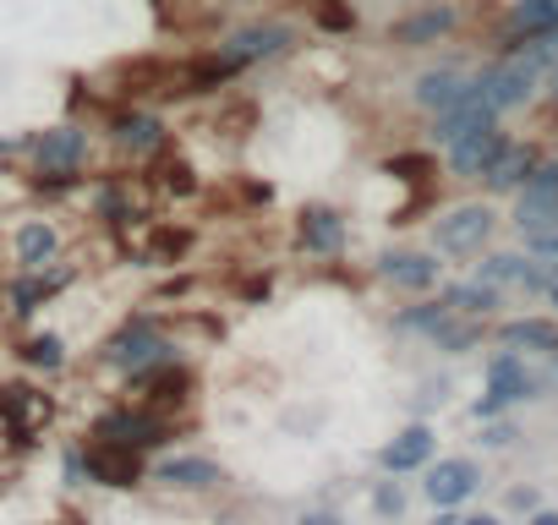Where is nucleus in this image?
Returning a JSON list of instances; mask_svg holds the SVG:
<instances>
[{
    "mask_svg": "<svg viewBox=\"0 0 558 525\" xmlns=\"http://www.w3.org/2000/svg\"><path fill=\"white\" fill-rule=\"evenodd\" d=\"M175 351H170V340L165 334H154V323H126L110 345H105V362L110 367H121V373H148V367H159V362H170Z\"/></svg>",
    "mask_w": 558,
    "mask_h": 525,
    "instance_id": "1",
    "label": "nucleus"
},
{
    "mask_svg": "<svg viewBox=\"0 0 558 525\" xmlns=\"http://www.w3.org/2000/svg\"><path fill=\"white\" fill-rule=\"evenodd\" d=\"M536 83H542V72H531L514 50H509L498 66H487V72L476 77V88L493 99V110H514V105H525V99L536 94Z\"/></svg>",
    "mask_w": 558,
    "mask_h": 525,
    "instance_id": "2",
    "label": "nucleus"
},
{
    "mask_svg": "<svg viewBox=\"0 0 558 525\" xmlns=\"http://www.w3.org/2000/svg\"><path fill=\"white\" fill-rule=\"evenodd\" d=\"M514 224L531 235L542 224H558V164H536L520 186V208H514Z\"/></svg>",
    "mask_w": 558,
    "mask_h": 525,
    "instance_id": "3",
    "label": "nucleus"
},
{
    "mask_svg": "<svg viewBox=\"0 0 558 525\" xmlns=\"http://www.w3.org/2000/svg\"><path fill=\"white\" fill-rule=\"evenodd\" d=\"M94 438L126 443V449H154V443L170 438V422H159V416H148V411H110V416L94 422Z\"/></svg>",
    "mask_w": 558,
    "mask_h": 525,
    "instance_id": "4",
    "label": "nucleus"
},
{
    "mask_svg": "<svg viewBox=\"0 0 558 525\" xmlns=\"http://www.w3.org/2000/svg\"><path fill=\"white\" fill-rule=\"evenodd\" d=\"M83 159H88V132H77V126H50L34 137V164L45 175H72Z\"/></svg>",
    "mask_w": 558,
    "mask_h": 525,
    "instance_id": "5",
    "label": "nucleus"
},
{
    "mask_svg": "<svg viewBox=\"0 0 558 525\" xmlns=\"http://www.w3.org/2000/svg\"><path fill=\"white\" fill-rule=\"evenodd\" d=\"M525 394H531V373H525V362L514 351H504V356L487 362V400L476 405V416H493V411H504V405H514Z\"/></svg>",
    "mask_w": 558,
    "mask_h": 525,
    "instance_id": "6",
    "label": "nucleus"
},
{
    "mask_svg": "<svg viewBox=\"0 0 558 525\" xmlns=\"http://www.w3.org/2000/svg\"><path fill=\"white\" fill-rule=\"evenodd\" d=\"M504 148H509V137L498 132V121H487V126H476V132H465V137L449 143V164H454V175H487V164Z\"/></svg>",
    "mask_w": 558,
    "mask_h": 525,
    "instance_id": "7",
    "label": "nucleus"
},
{
    "mask_svg": "<svg viewBox=\"0 0 558 525\" xmlns=\"http://www.w3.org/2000/svg\"><path fill=\"white\" fill-rule=\"evenodd\" d=\"M487 121H498V110H493V99H487V94L471 83V88H465L449 110H438V132H433V137H438V143H454V137H465V132L487 126Z\"/></svg>",
    "mask_w": 558,
    "mask_h": 525,
    "instance_id": "8",
    "label": "nucleus"
},
{
    "mask_svg": "<svg viewBox=\"0 0 558 525\" xmlns=\"http://www.w3.org/2000/svg\"><path fill=\"white\" fill-rule=\"evenodd\" d=\"M487 235H493V213L482 203H465V208H454V213L438 219V246L444 252H476Z\"/></svg>",
    "mask_w": 558,
    "mask_h": 525,
    "instance_id": "9",
    "label": "nucleus"
},
{
    "mask_svg": "<svg viewBox=\"0 0 558 525\" xmlns=\"http://www.w3.org/2000/svg\"><path fill=\"white\" fill-rule=\"evenodd\" d=\"M83 465H88V476L105 481V487H132V481L143 476L137 449H126V443H105V438H94V449H88Z\"/></svg>",
    "mask_w": 558,
    "mask_h": 525,
    "instance_id": "10",
    "label": "nucleus"
},
{
    "mask_svg": "<svg viewBox=\"0 0 558 525\" xmlns=\"http://www.w3.org/2000/svg\"><path fill=\"white\" fill-rule=\"evenodd\" d=\"M449 28H454V7H422V12H411V17H400V23L389 28V45L422 50V45H438Z\"/></svg>",
    "mask_w": 558,
    "mask_h": 525,
    "instance_id": "11",
    "label": "nucleus"
},
{
    "mask_svg": "<svg viewBox=\"0 0 558 525\" xmlns=\"http://www.w3.org/2000/svg\"><path fill=\"white\" fill-rule=\"evenodd\" d=\"M291 39H296V34H291L286 23H263V28H241L225 50H230L241 66H252V61H274V56H286V50H291Z\"/></svg>",
    "mask_w": 558,
    "mask_h": 525,
    "instance_id": "12",
    "label": "nucleus"
},
{
    "mask_svg": "<svg viewBox=\"0 0 558 525\" xmlns=\"http://www.w3.org/2000/svg\"><path fill=\"white\" fill-rule=\"evenodd\" d=\"M476 492V465L471 460H438L433 471H427V498L438 503V509H454V503H465Z\"/></svg>",
    "mask_w": 558,
    "mask_h": 525,
    "instance_id": "13",
    "label": "nucleus"
},
{
    "mask_svg": "<svg viewBox=\"0 0 558 525\" xmlns=\"http://www.w3.org/2000/svg\"><path fill=\"white\" fill-rule=\"evenodd\" d=\"M433 443H438V438H433V427H422V422H416V427H405L395 443H384V454H378V460H384V471H395V476H400V471H422V465L433 460Z\"/></svg>",
    "mask_w": 558,
    "mask_h": 525,
    "instance_id": "14",
    "label": "nucleus"
},
{
    "mask_svg": "<svg viewBox=\"0 0 558 525\" xmlns=\"http://www.w3.org/2000/svg\"><path fill=\"white\" fill-rule=\"evenodd\" d=\"M0 411L12 416V443H28L34 422H50V400H45V394H34V389H23V383L0 389Z\"/></svg>",
    "mask_w": 558,
    "mask_h": 525,
    "instance_id": "15",
    "label": "nucleus"
},
{
    "mask_svg": "<svg viewBox=\"0 0 558 525\" xmlns=\"http://www.w3.org/2000/svg\"><path fill=\"white\" fill-rule=\"evenodd\" d=\"M384 280L400 291H433L438 285V262L427 252H389L384 257Z\"/></svg>",
    "mask_w": 558,
    "mask_h": 525,
    "instance_id": "16",
    "label": "nucleus"
},
{
    "mask_svg": "<svg viewBox=\"0 0 558 525\" xmlns=\"http://www.w3.org/2000/svg\"><path fill=\"white\" fill-rule=\"evenodd\" d=\"M110 137H116V148H126V154H154V148H165L159 115H143V110L116 115V121H110Z\"/></svg>",
    "mask_w": 558,
    "mask_h": 525,
    "instance_id": "17",
    "label": "nucleus"
},
{
    "mask_svg": "<svg viewBox=\"0 0 558 525\" xmlns=\"http://www.w3.org/2000/svg\"><path fill=\"white\" fill-rule=\"evenodd\" d=\"M159 481H170V487H181V492H203V487H219L225 476H219V465L203 460V454H170V460L159 465Z\"/></svg>",
    "mask_w": 558,
    "mask_h": 525,
    "instance_id": "18",
    "label": "nucleus"
},
{
    "mask_svg": "<svg viewBox=\"0 0 558 525\" xmlns=\"http://www.w3.org/2000/svg\"><path fill=\"white\" fill-rule=\"evenodd\" d=\"M296 241H302L307 252H340V241H345V219H340L335 208H302Z\"/></svg>",
    "mask_w": 558,
    "mask_h": 525,
    "instance_id": "19",
    "label": "nucleus"
},
{
    "mask_svg": "<svg viewBox=\"0 0 558 525\" xmlns=\"http://www.w3.org/2000/svg\"><path fill=\"white\" fill-rule=\"evenodd\" d=\"M531 170H536V148H514V143H509V148L487 164L482 181H487V192H520Z\"/></svg>",
    "mask_w": 558,
    "mask_h": 525,
    "instance_id": "20",
    "label": "nucleus"
},
{
    "mask_svg": "<svg viewBox=\"0 0 558 525\" xmlns=\"http://www.w3.org/2000/svg\"><path fill=\"white\" fill-rule=\"evenodd\" d=\"M558 28V0H520V7L509 12V45L531 39V34H547Z\"/></svg>",
    "mask_w": 558,
    "mask_h": 525,
    "instance_id": "21",
    "label": "nucleus"
},
{
    "mask_svg": "<svg viewBox=\"0 0 558 525\" xmlns=\"http://www.w3.org/2000/svg\"><path fill=\"white\" fill-rule=\"evenodd\" d=\"M465 88H471V83H465L460 72H427V77L416 83V105L438 115V110H449V105H454Z\"/></svg>",
    "mask_w": 558,
    "mask_h": 525,
    "instance_id": "22",
    "label": "nucleus"
},
{
    "mask_svg": "<svg viewBox=\"0 0 558 525\" xmlns=\"http://www.w3.org/2000/svg\"><path fill=\"white\" fill-rule=\"evenodd\" d=\"M504 345L509 351H558V329L542 318H514V323H504Z\"/></svg>",
    "mask_w": 558,
    "mask_h": 525,
    "instance_id": "23",
    "label": "nucleus"
},
{
    "mask_svg": "<svg viewBox=\"0 0 558 525\" xmlns=\"http://www.w3.org/2000/svg\"><path fill=\"white\" fill-rule=\"evenodd\" d=\"M50 257H56V230H50V224H39V219H34V224H23V230H17V262L34 274V269H45Z\"/></svg>",
    "mask_w": 558,
    "mask_h": 525,
    "instance_id": "24",
    "label": "nucleus"
},
{
    "mask_svg": "<svg viewBox=\"0 0 558 525\" xmlns=\"http://www.w3.org/2000/svg\"><path fill=\"white\" fill-rule=\"evenodd\" d=\"M531 72H542V77H553L558 72V28H547V34H531V39H520V45H509Z\"/></svg>",
    "mask_w": 558,
    "mask_h": 525,
    "instance_id": "25",
    "label": "nucleus"
},
{
    "mask_svg": "<svg viewBox=\"0 0 558 525\" xmlns=\"http://www.w3.org/2000/svg\"><path fill=\"white\" fill-rule=\"evenodd\" d=\"M444 307L449 313H487V307H498V285H487V280L454 285V291H444Z\"/></svg>",
    "mask_w": 558,
    "mask_h": 525,
    "instance_id": "26",
    "label": "nucleus"
},
{
    "mask_svg": "<svg viewBox=\"0 0 558 525\" xmlns=\"http://www.w3.org/2000/svg\"><path fill=\"white\" fill-rule=\"evenodd\" d=\"M61 285H66V274H45V269H34V280H23V285L12 291V302H17V313H34V307L50 302Z\"/></svg>",
    "mask_w": 558,
    "mask_h": 525,
    "instance_id": "27",
    "label": "nucleus"
},
{
    "mask_svg": "<svg viewBox=\"0 0 558 525\" xmlns=\"http://www.w3.org/2000/svg\"><path fill=\"white\" fill-rule=\"evenodd\" d=\"M482 280H487V285H525V257H514V252L487 257V262H482Z\"/></svg>",
    "mask_w": 558,
    "mask_h": 525,
    "instance_id": "28",
    "label": "nucleus"
},
{
    "mask_svg": "<svg viewBox=\"0 0 558 525\" xmlns=\"http://www.w3.org/2000/svg\"><path fill=\"white\" fill-rule=\"evenodd\" d=\"M159 186H165L170 197H192V192H197V175H192L186 159H165V164H159Z\"/></svg>",
    "mask_w": 558,
    "mask_h": 525,
    "instance_id": "29",
    "label": "nucleus"
},
{
    "mask_svg": "<svg viewBox=\"0 0 558 525\" xmlns=\"http://www.w3.org/2000/svg\"><path fill=\"white\" fill-rule=\"evenodd\" d=\"M449 318H454V313H449ZM449 318L433 329L438 351H465V345H476V329H471V323H449Z\"/></svg>",
    "mask_w": 558,
    "mask_h": 525,
    "instance_id": "30",
    "label": "nucleus"
},
{
    "mask_svg": "<svg viewBox=\"0 0 558 525\" xmlns=\"http://www.w3.org/2000/svg\"><path fill=\"white\" fill-rule=\"evenodd\" d=\"M23 356H28L34 367H45V373H56V367L66 362V356H61V340H56V334H39V340H28V351H23Z\"/></svg>",
    "mask_w": 558,
    "mask_h": 525,
    "instance_id": "31",
    "label": "nucleus"
},
{
    "mask_svg": "<svg viewBox=\"0 0 558 525\" xmlns=\"http://www.w3.org/2000/svg\"><path fill=\"white\" fill-rule=\"evenodd\" d=\"M318 23H324L329 34H351V28H356V12L345 7V0H318Z\"/></svg>",
    "mask_w": 558,
    "mask_h": 525,
    "instance_id": "32",
    "label": "nucleus"
},
{
    "mask_svg": "<svg viewBox=\"0 0 558 525\" xmlns=\"http://www.w3.org/2000/svg\"><path fill=\"white\" fill-rule=\"evenodd\" d=\"M444 318H449V307L438 302V307H411V313H405L400 323H405V329H427V334H433V329H438Z\"/></svg>",
    "mask_w": 558,
    "mask_h": 525,
    "instance_id": "33",
    "label": "nucleus"
},
{
    "mask_svg": "<svg viewBox=\"0 0 558 525\" xmlns=\"http://www.w3.org/2000/svg\"><path fill=\"white\" fill-rule=\"evenodd\" d=\"M531 252H536V257H558V224L531 230Z\"/></svg>",
    "mask_w": 558,
    "mask_h": 525,
    "instance_id": "34",
    "label": "nucleus"
},
{
    "mask_svg": "<svg viewBox=\"0 0 558 525\" xmlns=\"http://www.w3.org/2000/svg\"><path fill=\"white\" fill-rule=\"evenodd\" d=\"M154 252H159V257H175V252H186V230H159V235H154Z\"/></svg>",
    "mask_w": 558,
    "mask_h": 525,
    "instance_id": "35",
    "label": "nucleus"
},
{
    "mask_svg": "<svg viewBox=\"0 0 558 525\" xmlns=\"http://www.w3.org/2000/svg\"><path fill=\"white\" fill-rule=\"evenodd\" d=\"M427 170V159H416V154H400V159H389V175H405V181H416Z\"/></svg>",
    "mask_w": 558,
    "mask_h": 525,
    "instance_id": "36",
    "label": "nucleus"
},
{
    "mask_svg": "<svg viewBox=\"0 0 558 525\" xmlns=\"http://www.w3.org/2000/svg\"><path fill=\"white\" fill-rule=\"evenodd\" d=\"M378 509H384V514H400V487H384V492H378Z\"/></svg>",
    "mask_w": 558,
    "mask_h": 525,
    "instance_id": "37",
    "label": "nucleus"
},
{
    "mask_svg": "<svg viewBox=\"0 0 558 525\" xmlns=\"http://www.w3.org/2000/svg\"><path fill=\"white\" fill-rule=\"evenodd\" d=\"M509 438H514V427H487V438H482V443H493V449H498V443H509Z\"/></svg>",
    "mask_w": 558,
    "mask_h": 525,
    "instance_id": "38",
    "label": "nucleus"
},
{
    "mask_svg": "<svg viewBox=\"0 0 558 525\" xmlns=\"http://www.w3.org/2000/svg\"><path fill=\"white\" fill-rule=\"evenodd\" d=\"M296 525H345V520H335V514H302Z\"/></svg>",
    "mask_w": 558,
    "mask_h": 525,
    "instance_id": "39",
    "label": "nucleus"
},
{
    "mask_svg": "<svg viewBox=\"0 0 558 525\" xmlns=\"http://www.w3.org/2000/svg\"><path fill=\"white\" fill-rule=\"evenodd\" d=\"M454 525H498L493 514H471V520H454Z\"/></svg>",
    "mask_w": 558,
    "mask_h": 525,
    "instance_id": "40",
    "label": "nucleus"
},
{
    "mask_svg": "<svg viewBox=\"0 0 558 525\" xmlns=\"http://www.w3.org/2000/svg\"><path fill=\"white\" fill-rule=\"evenodd\" d=\"M531 525H558V514H553V509H547V514H536V520H531Z\"/></svg>",
    "mask_w": 558,
    "mask_h": 525,
    "instance_id": "41",
    "label": "nucleus"
},
{
    "mask_svg": "<svg viewBox=\"0 0 558 525\" xmlns=\"http://www.w3.org/2000/svg\"><path fill=\"white\" fill-rule=\"evenodd\" d=\"M547 291H553V307H558V280H553V285H547Z\"/></svg>",
    "mask_w": 558,
    "mask_h": 525,
    "instance_id": "42",
    "label": "nucleus"
},
{
    "mask_svg": "<svg viewBox=\"0 0 558 525\" xmlns=\"http://www.w3.org/2000/svg\"><path fill=\"white\" fill-rule=\"evenodd\" d=\"M553 88H558V72H553Z\"/></svg>",
    "mask_w": 558,
    "mask_h": 525,
    "instance_id": "43",
    "label": "nucleus"
}]
</instances>
